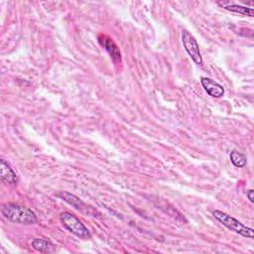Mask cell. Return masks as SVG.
Returning a JSON list of instances; mask_svg holds the SVG:
<instances>
[{"label":"cell","instance_id":"obj_9","mask_svg":"<svg viewBox=\"0 0 254 254\" xmlns=\"http://www.w3.org/2000/svg\"><path fill=\"white\" fill-rule=\"evenodd\" d=\"M32 246L34 247V249H36L39 252L42 253H50V252H54L55 249V245L52 244L50 241L44 240V239H39L36 238L32 241Z\"/></svg>","mask_w":254,"mask_h":254},{"label":"cell","instance_id":"obj_8","mask_svg":"<svg viewBox=\"0 0 254 254\" xmlns=\"http://www.w3.org/2000/svg\"><path fill=\"white\" fill-rule=\"evenodd\" d=\"M56 196L58 198L62 199L63 201H65L66 203H68L69 205L73 206L74 209H76L78 211H82L83 209H87V206L84 205V203L81 200H79L76 196H74L73 194L62 191V192L58 193Z\"/></svg>","mask_w":254,"mask_h":254},{"label":"cell","instance_id":"obj_12","mask_svg":"<svg viewBox=\"0 0 254 254\" xmlns=\"http://www.w3.org/2000/svg\"><path fill=\"white\" fill-rule=\"evenodd\" d=\"M253 190H249L248 192H247V197H248V199H249V201L251 202V203H253L254 202V196H253Z\"/></svg>","mask_w":254,"mask_h":254},{"label":"cell","instance_id":"obj_6","mask_svg":"<svg viewBox=\"0 0 254 254\" xmlns=\"http://www.w3.org/2000/svg\"><path fill=\"white\" fill-rule=\"evenodd\" d=\"M0 176H1L2 182L7 185H14L18 182L15 172L4 159L0 160Z\"/></svg>","mask_w":254,"mask_h":254},{"label":"cell","instance_id":"obj_4","mask_svg":"<svg viewBox=\"0 0 254 254\" xmlns=\"http://www.w3.org/2000/svg\"><path fill=\"white\" fill-rule=\"evenodd\" d=\"M182 42L185 47V50L189 54V56L192 58V60L197 64L202 66L203 65V58L200 52L199 44L195 37L188 32L187 30H184L182 32Z\"/></svg>","mask_w":254,"mask_h":254},{"label":"cell","instance_id":"obj_10","mask_svg":"<svg viewBox=\"0 0 254 254\" xmlns=\"http://www.w3.org/2000/svg\"><path fill=\"white\" fill-rule=\"evenodd\" d=\"M223 7L228 11L239 13V14L246 15V16H249V17H253V15H254L253 8H249V7H245V6H241V5H237V4L223 5Z\"/></svg>","mask_w":254,"mask_h":254},{"label":"cell","instance_id":"obj_7","mask_svg":"<svg viewBox=\"0 0 254 254\" xmlns=\"http://www.w3.org/2000/svg\"><path fill=\"white\" fill-rule=\"evenodd\" d=\"M100 43L102 44L103 47L106 48V50L109 52L110 57L115 63H120L121 62V56L120 52L116 46V44L112 41V39L107 37V36H101L100 37Z\"/></svg>","mask_w":254,"mask_h":254},{"label":"cell","instance_id":"obj_3","mask_svg":"<svg viewBox=\"0 0 254 254\" xmlns=\"http://www.w3.org/2000/svg\"><path fill=\"white\" fill-rule=\"evenodd\" d=\"M60 218L63 224L77 237L81 239L91 238V233L86 227V225H84L76 217H74L71 213H68V212L62 213L60 216Z\"/></svg>","mask_w":254,"mask_h":254},{"label":"cell","instance_id":"obj_1","mask_svg":"<svg viewBox=\"0 0 254 254\" xmlns=\"http://www.w3.org/2000/svg\"><path fill=\"white\" fill-rule=\"evenodd\" d=\"M2 216L9 221L24 225L34 224L38 221L35 213L27 207L16 204H5L1 207Z\"/></svg>","mask_w":254,"mask_h":254},{"label":"cell","instance_id":"obj_2","mask_svg":"<svg viewBox=\"0 0 254 254\" xmlns=\"http://www.w3.org/2000/svg\"><path fill=\"white\" fill-rule=\"evenodd\" d=\"M214 217L220 222L222 223L225 227H227L228 229L244 236L247 238H253L254 237V232L253 229L250 227H247L246 225H244L242 222H240L239 220L235 219L234 218L220 212V211H215L214 212Z\"/></svg>","mask_w":254,"mask_h":254},{"label":"cell","instance_id":"obj_11","mask_svg":"<svg viewBox=\"0 0 254 254\" xmlns=\"http://www.w3.org/2000/svg\"><path fill=\"white\" fill-rule=\"evenodd\" d=\"M230 161L231 163L235 166V167H238V168H243L246 166L247 164V158L244 154L240 153L239 151H236V150H233L230 152Z\"/></svg>","mask_w":254,"mask_h":254},{"label":"cell","instance_id":"obj_5","mask_svg":"<svg viewBox=\"0 0 254 254\" xmlns=\"http://www.w3.org/2000/svg\"><path fill=\"white\" fill-rule=\"evenodd\" d=\"M201 82L209 96L219 99L224 95V89L222 88V86H220L218 82L215 81L214 79L209 77H202Z\"/></svg>","mask_w":254,"mask_h":254}]
</instances>
